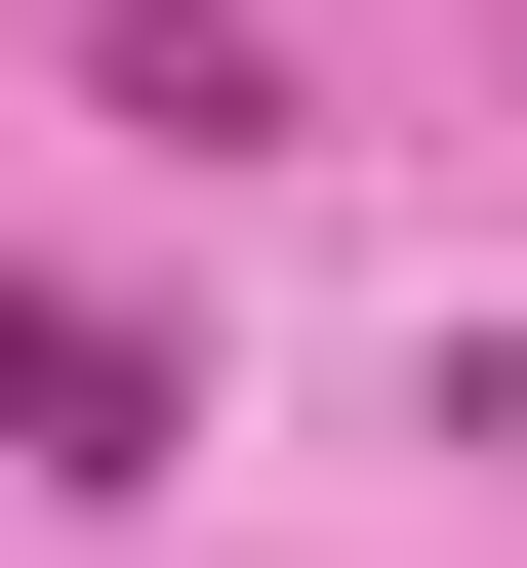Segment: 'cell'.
<instances>
[{"instance_id": "cell-1", "label": "cell", "mask_w": 527, "mask_h": 568, "mask_svg": "<svg viewBox=\"0 0 527 568\" xmlns=\"http://www.w3.org/2000/svg\"><path fill=\"white\" fill-rule=\"evenodd\" d=\"M0 447H41V487H163V447H203V366L122 325V284H0Z\"/></svg>"}]
</instances>
